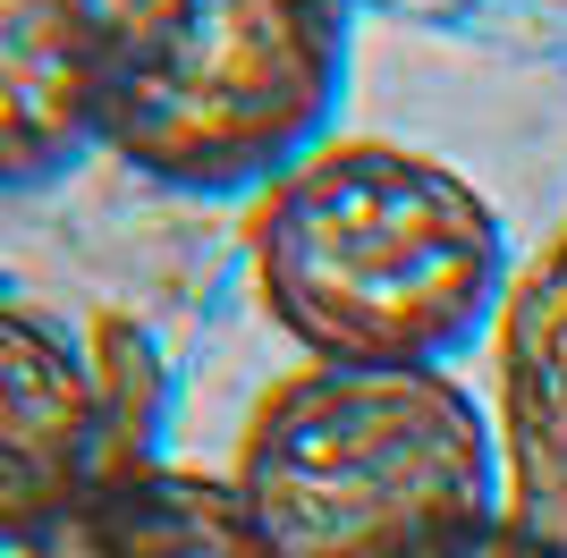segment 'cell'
<instances>
[{"mask_svg":"<svg viewBox=\"0 0 567 558\" xmlns=\"http://www.w3.org/2000/svg\"><path fill=\"white\" fill-rule=\"evenodd\" d=\"M102 153V0H0V195Z\"/></svg>","mask_w":567,"mask_h":558,"instance_id":"cell-5","label":"cell"},{"mask_svg":"<svg viewBox=\"0 0 567 558\" xmlns=\"http://www.w3.org/2000/svg\"><path fill=\"white\" fill-rule=\"evenodd\" d=\"M255 288L313 364H450L508 288V229L450 162L331 136L255 204Z\"/></svg>","mask_w":567,"mask_h":558,"instance_id":"cell-1","label":"cell"},{"mask_svg":"<svg viewBox=\"0 0 567 558\" xmlns=\"http://www.w3.org/2000/svg\"><path fill=\"white\" fill-rule=\"evenodd\" d=\"M466 558H567V550H559V541H543V534H525V525H492Z\"/></svg>","mask_w":567,"mask_h":558,"instance_id":"cell-7","label":"cell"},{"mask_svg":"<svg viewBox=\"0 0 567 558\" xmlns=\"http://www.w3.org/2000/svg\"><path fill=\"white\" fill-rule=\"evenodd\" d=\"M111 406L76 339L0 297V550H25L51 516L111 474Z\"/></svg>","mask_w":567,"mask_h":558,"instance_id":"cell-4","label":"cell"},{"mask_svg":"<svg viewBox=\"0 0 567 558\" xmlns=\"http://www.w3.org/2000/svg\"><path fill=\"white\" fill-rule=\"evenodd\" d=\"M348 0H102V153L169 195H262L331 144Z\"/></svg>","mask_w":567,"mask_h":558,"instance_id":"cell-3","label":"cell"},{"mask_svg":"<svg viewBox=\"0 0 567 558\" xmlns=\"http://www.w3.org/2000/svg\"><path fill=\"white\" fill-rule=\"evenodd\" d=\"M229 483L271 558H466L499 525L492 423L441 364H313L280 381Z\"/></svg>","mask_w":567,"mask_h":558,"instance_id":"cell-2","label":"cell"},{"mask_svg":"<svg viewBox=\"0 0 567 558\" xmlns=\"http://www.w3.org/2000/svg\"><path fill=\"white\" fill-rule=\"evenodd\" d=\"M9 558H271L237 483L178 474V465H127L102 474L85 499L51 516Z\"/></svg>","mask_w":567,"mask_h":558,"instance_id":"cell-6","label":"cell"}]
</instances>
